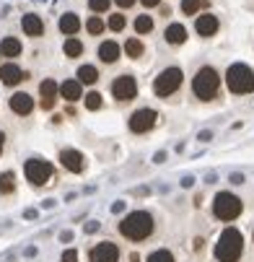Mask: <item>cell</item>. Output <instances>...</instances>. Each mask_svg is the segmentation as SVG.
Instances as JSON below:
<instances>
[{
	"label": "cell",
	"mask_w": 254,
	"mask_h": 262,
	"mask_svg": "<svg viewBox=\"0 0 254 262\" xmlns=\"http://www.w3.org/2000/svg\"><path fill=\"white\" fill-rule=\"evenodd\" d=\"M120 234L130 242H143L153 234V215L148 210H132L120 221Z\"/></svg>",
	"instance_id": "1"
},
{
	"label": "cell",
	"mask_w": 254,
	"mask_h": 262,
	"mask_svg": "<svg viewBox=\"0 0 254 262\" xmlns=\"http://www.w3.org/2000/svg\"><path fill=\"white\" fill-rule=\"evenodd\" d=\"M241 252H244V236H241V231L234 229V226L223 229L221 239H218V244H215V259L218 262H239Z\"/></svg>",
	"instance_id": "2"
},
{
	"label": "cell",
	"mask_w": 254,
	"mask_h": 262,
	"mask_svg": "<svg viewBox=\"0 0 254 262\" xmlns=\"http://www.w3.org/2000/svg\"><path fill=\"white\" fill-rule=\"evenodd\" d=\"M218 86H221V78H218V70L210 68V65L200 68L197 76H195V81H192V91H195V96L202 99V101L215 99V96H218Z\"/></svg>",
	"instance_id": "3"
},
{
	"label": "cell",
	"mask_w": 254,
	"mask_h": 262,
	"mask_svg": "<svg viewBox=\"0 0 254 262\" xmlns=\"http://www.w3.org/2000/svg\"><path fill=\"white\" fill-rule=\"evenodd\" d=\"M226 86L231 94H251L254 91V70L244 62H236L226 70Z\"/></svg>",
	"instance_id": "4"
},
{
	"label": "cell",
	"mask_w": 254,
	"mask_h": 262,
	"mask_svg": "<svg viewBox=\"0 0 254 262\" xmlns=\"http://www.w3.org/2000/svg\"><path fill=\"white\" fill-rule=\"evenodd\" d=\"M181 81H184V73H181V68H176V65L164 68V70L158 73V76H156L153 91H156V96L166 99V96H171V94H176V91H179Z\"/></svg>",
	"instance_id": "5"
},
{
	"label": "cell",
	"mask_w": 254,
	"mask_h": 262,
	"mask_svg": "<svg viewBox=\"0 0 254 262\" xmlns=\"http://www.w3.org/2000/svg\"><path fill=\"white\" fill-rule=\"evenodd\" d=\"M213 213L218 221H234L241 215V200L234 192H218L213 200Z\"/></svg>",
	"instance_id": "6"
},
{
	"label": "cell",
	"mask_w": 254,
	"mask_h": 262,
	"mask_svg": "<svg viewBox=\"0 0 254 262\" xmlns=\"http://www.w3.org/2000/svg\"><path fill=\"white\" fill-rule=\"evenodd\" d=\"M24 171H26V179L31 182V184H47L50 179H52V166L44 161V159H29L26 161V166H24Z\"/></svg>",
	"instance_id": "7"
},
{
	"label": "cell",
	"mask_w": 254,
	"mask_h": 262,
	"mask_svg": "<svg viewBox=\"0 0 254 262\" xmlns=\"http://www.w3.org/2000/svg\"><path fill=\"white\" fill-rule=\"evenodd\" d=\"M156 109H148V106H143V109H137V112H132L130 115V130L132 133H148L153 125H156Z\"/></svg>",
	"instance_id": "8"
},
{
	"label": "cell",
	"mask_w": 254,
	"mask_h": 262,
	"mask_svg": "<svg viewBox=\"0 0 254 262\" xmlns=\"http://www.w3.org/2000/svg\"><path fill=\"white\" fill-rule=\"evenodd\" d=\"M112 94H114V99H120V101H132V99L137 96V81L125 73V76L114 78V83H112Z\"/></svg>",
	"instance_id": "9"
},
{
	"label": "cell",
	"mask_w": 254,
	"mask_h": 262,
	"mask_svg": "<svg viewBox=\"0 0 254 262\" xmlns=\"http://www.w3.org/2000/svg\"><path fill=\"white\" fill-rule=\"evenodd\" d=\"M91 262H120V249L112 242H101L91 249Z\"/></svg>",
	"instance_id": "10"
},
{
	"label": "cell",
	"mask_w": 254,
	"mask_h": 262,
	"mask_svg": "<svg viewBox=\"0 0 254 262\" xmlns=\"http://www.w3.org/2000/svg\"><path fill=\"white\" fill-rule=\"evenodd\" d=\"M60 164L73 174H81L83 166H86V159H83L81 151H76V148H65V151H60Z\"/></svg>",
	"instance_id": "11"
},
{
	"label": "cell",
	"mask_w": 254,
	"mask_h": 262,
	"mask_svg": "<svg viewBox=\"0 0 254 262\" xmlns=\"http://www.w3.org/2000/svg\"><path fill=\"white\" fill-rule=\"evenodd\" d=\"M8 106H11L13 115H18V117H29L31 112H34V99H31L26 91H16V94L11 96Z\"/></svg>",
	"instance_id": "12"
},
{
	"label": "cell",
	"mask_w": 254,
	"mask_h": 262,
	"mask_svg": "<svg viewBox=\"0 0 254 262\" xmlns=\"http://www.w3.org/2000/svg\"><path fill=\"white\" fill-rule=\"evenodd\" d=\"M24 78H29V73H24L16 62H8L0 68V83L3 86H18Z\"/></svg>",
	"instance_id": "13"
},
{
	"label": "cell",
	"mask_w": 254,
	"mask_h": 262,
	"mask_svg": "<svg viewBox=\"0 0 254 262\" xmlns=\"http://www.w3.org/2000/svg\"><path fill=\"white\" fill-rule=\"evenodd\" d=\"M57 91H60V86H57L55 81H50V78L39 83V101H42V109H52V106H55Z\"/></svg>",
	"instance_id": "14"
},
{
	"label": "cell",
	"mask_w": 254,
	"mask_h": 262,
	"mask_svg": "<svg viewBox=\"0 0 254 262\" xmlns=\"http://www.w3.org/2000/svg\"><path fill=\"white\" fill-rule=\"evenodd\" d=\"M21 29H24L26 36H34V39H36V36L44 34V21L36 16V13H26V16L21 18Z\"/></svg>",
	"instance_id": "15"
},
{
	"label": "cell",
	"mask_w": 254,
	"mask_h": 262,
	"mask_svg": "<svg viewBox=\"0 0 254 262\" xmlns=\"http://www.w3.org/2000/svg\"><path fill=\"white\" fill-rule=\"evenodd\" d=\"M57 94H60L65 101H78V99L83 96V83H81V81H62Z\"/></svg>",
	"instance_id": "16"
},
{
	"label": "cell",
	"mask_w": 254,
	"mask_h": 262,
	"mask_svg": "<svg viewBox=\"0 0 254 262\" xmlns=\"http://www.w3.org/2000/svg\"><path fill=\"white\" fill-rule=\"evenodd\" d=\"M99 60H101V62H106V65L117 62V60H120V45H117V42H112V39L101 42V45H99Z\"/></svg>",
	"instance_id": "17"
},
{
	"label": "cell",
	"mask_w": 254,
	"mask_h": 262,
	"mask_svg": "<svg viewBox=\"0 0 254 262\" xmlns=\"http://www.w3.org/2000/svg\"><path fill=\"white\" fill-rule=\"evenodd\" d=\"M195 29H197L200 36H213V34L218 31V18H215L213 13H202V16L197 18Z\"/></svg>",
	"instance_id": "18"
},
{
	"label": "cell",
	"mask_w": 254,
	"mask_h": 262,
	"mask_svg": "<svg viewBox=\"0 0 254 262\" xmlns=\"http://www.w3.org/2000/svg\"><path fill=\"white\" fill-rule=\"evenodd\" d=\"M164 39H166L169 45H181V42L187 39V29L181 26V24H169L166 31H164Z\"/></svg>",
	"instance_id": "19"
},
{
	"label": "cell",
	"mask_w": 254,
	"mask_h": 262,
	"mask_svg": "<svg viewBox=\"0 0 254 262\" xmlns=\"http://www.w3.org/2000/svg\"><path fill=\"white\" fill-rule=\"evenodd\" d=\"M21 52H24V47H21V42L16 39V36H6V39L0 42V55H3V57H11V60H16Z\"/></svg>",
	"instance_id": "20"
},
{
	"label": "cell",
	"mask_w": 254,
	"mask_h": 262,
	"mask_svg": "<svg viewBox=\"0 0 254 262\" xmlns=\"http://www.w3.org/2000/svg\"><path fill=\"white\" fill-rule=\"evenodd\" d=\"M78 29H81V18L76 13H62L60 16V31L62 34L73 36V34H78Z\"/></svg>",
	"instance_id": "21"
},
{
	"label": "cell",
	"mask_w": 254,
	"mask_h": 262,
	"mask_svg": "<svg viewBox=\"0 0 254 262\" xmlns=\"http://www.w3.org/2000/svg\"><path fill=\"white\" fill-rule=\"evenodd\" d=\"M78 81L86 83V86L96 83V81H99V70H96L94 65H81V68H78Z\"/></svg>",
	"instance_id": "22"
},
{
	"label": "cell",
	"mask_w": 254,
	"mask_h": 262,
	"mask_svg": "<svg viewBox=\"0 0 254 262\" xmlns=\"http://www.w3.org/2000/svg\"><path fill=\"white\" fill-rule=\"evenodd\" d=\"M62 52H65L67 57L76 60V57H81V55H83V45L76 39V36H70V39H65V45H62Z\"/></svg>",
	"instance_id": "23"
},
{
	"label": "cell",
	"mask_w": 254,
	"mask_h": 262,
	"mask_svg": "<svg viewBox=\"0 0 254 262\" xmlns=\"http://www.w3.org/2000/svg\"><path fill=\"white\" fill-rule=\"evenodd\" d=\"M122 50H125V55H127V57H132V60L143 57V52H145V47H143V42H140V39H127Z\"/></svg>",
	"instance_id": "24"
},
{
	"label": "cell",
	"mask_w": 254,
	"mask_h": 262,
	"mask_svg": "<svg viewBox=\"0 0 254 262\" xmlns=\"http://www.w3.org/2000/svg\"><path fill=\"white\" fill-rule=\"evenodd\" d=\"M13 190H16V177H13V171H3V174H0V192L8 195V192H13Z\"/></svg>",
	"instance_id": "25"
},
{
	"label": "cell",
	"mask_w": 254,
	"mask_h": 262,
	"mask_svg": "<svg viewBox=\"0 0 254 262\" xmlns=\"http://www.w3.org/2000/svg\"><path fill=\"white\" fill-rule=\"evenodd\" d=\"M104 29H106V21H104V18H99V16H91V18L86 21V31H88V34H94V36L104 34Z\"/></svg>",
	"instance_id": "26"
},
{
	"label": "cell",
	"mask_w": 254,
	"mask_h": 262,
	"mask_svg": "<svg viewBox=\"0 0 254 262\" xmlns=\"http://www.w3.org/2000/svg\"><path fill=\"white\" fill-rule=\"evenodd\" d=\"M135 31L143 36V34H151L153 31V18L151 16H137L135 18Z\"/></svg>",
	"instance_id": "27"
},
{
	"label": "cell",
	"mask_w": 254,
	"mask_h": 262,
	"mask_svg": "<svg viewBox=\"0 0 254 262\" xmlns=\"http://www.w3.org/2000/svg\"><path fill=\"white\" fill-rule=\"evenodd\" d=\"M145 262H176V259H174V254L169 249H156V252L148 254V259H145Z\"/></svg>",
	"instance_id": "28"
},
{
	"label": "cell",
	"mask_w": 254,
	"mask_h": 262,
	"mask_svg": "<svg viewBox=\"0 0 254 262\" xmlns=\"http://www.w3.org/2000/svg\"><path fill=\"white\" fill-rule=\"evenodd\" d=\"M125 24H127V18L122 13H112V16H109V21H106V26L112 29V31H122Z\"/></svg>",
	"instance_id": "29"
},
{
	"label": "cell",
	"mask_w": 254,
	"mask_h": 262,
	"mask_svg": "<svg viewBox=\"0 0 254 262\" xmlns=\"http://www.w3.org/2000/svg\"><path fill=\"white\" fill-rule=\"evenodd\" d=\"M101 104H104V99H101V94H99V91H91V94H86V109L96 112V109H101Z\"/></svg>",
	"instance_id": "30"
},
{
	"label": "cell",
	"mask_w": 254,
	"mask_h": 262,
	"mask_svg": "<svg viewBox=\"0 0 254 262\" xmlns=\"http://www.w3.org/2000/svg\"><path fill=\"white\" fill-rule=\"evenodd\" d=\"M200 0H181V13L184 16H195L197 11H200Z\"/></svg>",
	"instance_id": "31"
},
{
	"label": "cell",
	"mask_w": 254,
	"mask_h": 262,
	"mask_svg": "<svg viewBox=\"0 0 254 262\" xmlns=\"http://www.w3.org/2000/svg\"><path fill=\"white\" fill-rule=\"evenodd\" d=\"M109 6H112V0H88V8L94 13H106Z\"/></svg>",
	"instance_id": "32"
},
{
	"label": "cell",
	"mask_w": 254,
	"mask_h": 262,
	"mask_svg": "<svg viewBox=\"0 0 254 262\" xmlns=\"http://www.w3.org/2000/svg\"><path fill=\"white\" fill-rule=\"evenodd\" d=\"M62 262H78V252L76 249H65L62 252Z\"/></svg>",
	"instance_id": "33"
},
{
	"label": "cell",
	"mask_w": 254,
	"mask_h": 262,
	"mask_svg": "<svg viewBox=\"0 0 254 262\" xmlns=\"http://www.w3.org/2000/svg\"><path fill=\"white\" fill-rule=\"evenodd\" d=\"M99 231V221H91V223H86V234H96Z\"/></svg>",
	"instance_id": "34"
},
{
	"label": "cell",
	"mask_w": 254,
	"mask_h": 262,
	"mask_svg": "<svg viewBox=\"0 0 254 262\" xmlns=\"http://www.w3.org/2000/svg\"><path fill=\"white\" fill-rule=\"evenodd\" d=\"M140 3H143L145 8H156V6H161V0H140Z\"/></svg>",
	"instance_id": "35"
},
{
	"label": "cell",
	"mask_w": 254,
	"mask_h": 262,
	"mask_svg": "<svg viewBox=\"0 0 254 262\" xmlns=\"http://www.w3.org/2000/svg\"><path fill=\"white\" fill-rule=\"evenodd\" d=\"M117 6L120 8H130V6H135V0H117Z\"/></svg>",
	"instance_id": "36"
},
{
	"label": "cell",
	"mask_w": 254,
	"mask_h": 262,
	"mask_svg": "<svg viewBox=\"0 0 254 262\" xmlns=\"http://www.w3.org/2000/svg\"><path fill=\"white\" fill-rule=\"evenodd\" d=\"M231 182H234V184H241V182H244V174H231Z\"/></svg>",
	"instance_id": "37"
},
{
	"label": "cell",
	"mask_w": 254,
	"mask_h": 262,
	"mask_svg": "<svg viewBox=\"0 0 254 262\" xmlns=\"http://www.w3.org/2000/svg\"><path fill=\"white\" fill-rule=\"evenodd\" d=\"M210 138H213V133H207V130H202V133H200V140H205V143H207Z\"/></svg>",
	"instance_id": "38"
},
{
	"label": "cell",
	"mask_w": 254,
	"mask_h": 262,
	"mask_svg": "<svg viewBox=\"0 0 254 262\" xmlns=\"http://www.w3.org/2000/svg\"><path fill=\"white\" fill-rule=\"evenodd\" d=\"M112 210H114V213H122V210H125V203H114Z\"/></svg>",
	"instance_id": "39"
},
{
	"label": "cell",
	"mask_w": 254,
	"mask_h": 262,
	"mask_svg": "<svg viewBox=\"0 0 254 262\" xmlns=\"http://www.w3.org/2000/svg\"><path fill=\"white\" fill-rule=\"evenodd\" d=\"M70 239H73L70 231H62V234H60V242H70Z\"/></svg>",
	"instance_id": "40"
},
{
	"label": "cell",
	"mask_w": 254,
	"mask_h": 262,
	"mask_svg": "<svg viewBox=\"0 0 254 262\" xmlns=\"http://www.w3.org/2000/svg\"><path fill=\"white\" fill-rule=\"evenodd\" d=\"M3 145H6V133H0V154H3Z\"/></svg>",
	"instance_id": "41"
},
{
	"label": "cell",
	"mask_w": 254,
	"mask_h": 262,
	"mask_svg": "<svg viewBox=\"0 0 254 262\" xmlns=\"http://www.w3.org/2000/svg\"><path fill=\"white\" fill-rule=\"evenodd\" d=\"M130 262H137V257H135V254H132V257H130Z\"/></svg>",
	"instance_id": "42"
},
{
	"label": "cell",
	"mask_w": 254,
	"mask_h": 262,
	"mask_svg": "<svg viewBox=\"0 0 254 262\" xmlns=\"http://www.w3.org/2000/svg\"><path fill=\"white\" fill-rule=\"evenodd\" d=\"M0 57H3V55H0Z\"/></svg>",
	"instance_id": "43"
}]
</instances>
